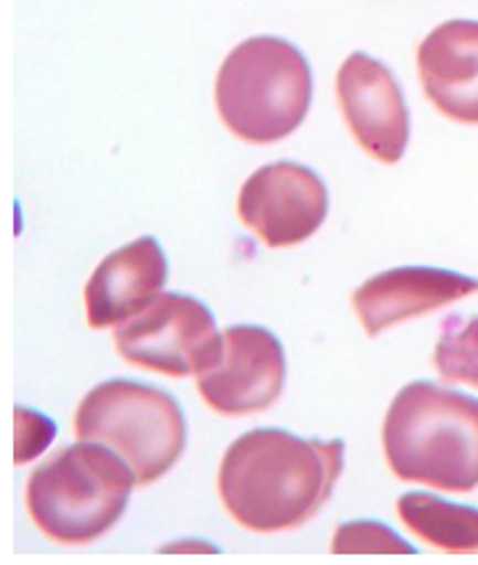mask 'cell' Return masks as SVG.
<instances>
[{
    "label": "cell",
    "mask_w": 478,
    "mask_h": 565,
    "mask_svg": "<svg viewBox=\"0 0 478 565\" xmlns=\"http://www.w3.org/2000/svg\"><path fill=\"white\" fill-rule=\"evenodd\" d=\"M332 552H340V555H349V552H383V555H412L415 547L410 542H404L402 536L394 534L385 523L375 521H351L343 523L336 531V539H332Z\"/></svg>",
    "instance_id": "15"
},
{
    "label": "cell",
    "mask_w": 478,
    "mask_h": 565,
    "mask_svg": "<svg viewBox=\"0 0 478 565\" xmlns=\"http://www.w3.org/2000/svg\"><path fill=\"white\" fill-rule=\"evenodd\" d=\"M385 462L399 481L468 494L478 486V401L434 383H410L383 423Z\"/></svg>",
    "instance_id": "2"
},
{
    "label": "cell",
    "mask_w": 478,
    "mask_h": 565,
    "mask_svg": "<svg viewBox=\"0 0 478 565\" xmlns=\"http://www.w3.org/2000/svg\"><path fill=\"white\" fill-rule=\"evenodd\" d=\"M237 213L266 247L300 245L327 215V186L311 168L274 162L242 183Z\"/></svg>",
    "instance_id": "7"
},
{
    "label": "cell",
    "mask_w": 478,
    "mask_h": 565,
    "mask_svg": "<svg viewBox=\"0 0 478 565\" xmlns=\"http://www.w3.org/2000/svg\"><path fill=\"white\" fill-rule=\"evenodd\" d=\"M340 470L343 441L261 428L240 436L226 449L219 494L242 529L282 534L309 523L330 502Z\"/></svg>",
    "instance_id": "1"
},
{
    "label": "cell",
    "mask_w": 478,
    "mask_h": 565,
    "mask_svg": "<svg viewBox=\"0 0 478 565\" xmlns=\"http://www.w3.org/2000/svg\"><path fill=\"white\" fill-rule=\"evenodd\" d=\"M399 518L415 536L444 552H478V510L412 491L396 504Z\"/></svg>",
    "instance_id": "13"
},
{
    "label": "cell",
    "mask_w": 478,
    "mask_h": 565,
    "mask_svg": "<svg viewBox=\"0 0 478 565\" xmlns=\"http://www.w3.org/2000/svg\"><path fill=\"white\" fill-rule=\"evenodd\" d=\"M75 436L109 446L136 472V486H149L181 459L187 419L179 401L160 387L107 380L77 406Z\"/></svg>",
    "instance_id": "5"
},
{
    "label": "cell",
    "mask_w": 478,
    "mask_h": 565,
    "mask_svg": "<svg viewBox=\"0 0 478 565\" xmlns=\"http://www.w3.org/2000/svg\"><path fill=\"white\" fill-rule=\"evenodd\" d=\"M224 351L198 374V391L213 412L240 417L264 412L285 387V351L277 334L264 327L237 324L221 332Z\"/></svg>",
    "instance_id": "8"
},
{
    "label": "cell",
    "mask_w": 478,
    "mask_h": 565,
    "mask_svg": "<svg viewBox=\"0 0 478 565\" xmlns=\"http://www.w3.org/2000/svg\"><path fill=\"white\" fill-rule=\"evenodd\" d=\"M434 366L449 383L478 387V317H470L463 327L452 321L434 351Z\"/></svg>",
    "instance_id": "14"
},
{
    "label": "cell",
    "mask_w": 478,
    "mask_h": 565,
    "mask_svg": "<svg viewBox=\"0 0 478 565\" xmlns=\"http://www.w3.org/2000/svg\"><path fill=\"white\" fill-rule=\"evenodd\" d=\"M417 72L425 98L444 117L478 125V22L438 24L417 49Z\"/></svg>",
    "instance_id": "12"
},
{
    "label": "cell",
    "mask_w": 478,
    "mask_h": 565,
    "mask_svg": "<svg viewBox=\"0 0 478 565\" xmlns=\"http://www.w3.org/2000/svg\"><path fill=\"white\" fill-rule=\"evenodd\" d=\"M311 67L282 38H251L221 64L215 109L247 143L282 141L300 128L311 107Z\"/></svg>",
    "instance_id": "4"
},
{
    "label": "cell",
    "mask_w": 478,
    "mask_h": 565,
    "mask_svg": "<svg viewBox=\"0 0 478 565\" xmlns=\"http://www.w3.org/2000/svg\"><path fill=\"white\" fill-rule=\"evenodd\" d=\"M478 292V279L447 268L402 266L367 279L351 303L364 332L378 338L399 321H410Z\"/></svg>",
    "instance_id": "10"
},
{
    "label": "cell",
    "mask_w": 478,
    "mask_h": 565,
    "mask_svg": "<svg viewBox=\"0 0 478 565\" xmlns=\"http://www.w3.org/2000/svg\"><path fill=\"white\" fill-rule=\"evenodd\" d=\"M115 348L128 364L141 370L187 377L219 361L224 338L215 330L211 308L189 295L168 292L117 327Z\"/></svg>",
    "instance_id": "6"
},
{
    "label": "cell",
    "mask_w": 478,
    "mask_h": 565,
    "mask_svg": "<svg viewBox=\"0 0 478 565\" xmlns=\"http://www.w3.org/2000/svg\"><path fill=\"white\" fill-rule=\"evenodd\" d=\"M336 94L359 147L385 166L402 160L410 141V109L394 72L378 58L351 54L338 70Z\"/></svg>",
    "instance_id": "9"
},
{
    "label": "cell",
    "mask_w": 478,
    "mask_h": 565,
    "mask_svg": "<svg viewBox=\"0 0 478 565\" xmlns=\"http://www.w3.org/2000/svg\"><path fill=\"white\" fill-rule=\"evenodd\" d=\"M168 260L155 236H141L107 255L85 285V313L94 330L139 317L160 298Z\"/></svg>",
    "instance_id": "11"
},
{
    "label": "cell",
    "mask_w": 478,
    "mask_h": 565,
    "mask_svg": "<svg viewBox=\"0 0 478 565\" xmlns=\"http://www.w3.org/2000/svg\"><path fill=\"white\" fill-rule=\"evenodd\" d=\"M136 472L109 446L83 441L59 449L32 470L28 510L32 523L59 544H88L120 521Z\"/></svg>",
    "instance_id": "3"
}]
</instances>
